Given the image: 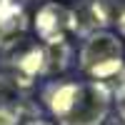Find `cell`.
Instances as JSON below:
<instances>
[{
	"label": "cell",
	"instance_id": "6da1fadb",
	"mask_svg": "<svg viewBox=\"0 0 125 125\" xmlns=\"http://www.w3.org/2000/svg\"><path fill=\"white\" fill-rule=\"evenodd\" d=\"M43 103L55 125H103L113 110V90L95 80H50Z\"/></svg>",
	"mask_w": 125,
	"mask_h": 125
},
{
	"label": "cell",
	"instance_id": "7a4b0ae2",
	"mask_svg": "<svg viewBox=\"0 0 125 125\" xmlns=\"http://www.w3.org/2000/svg\"><path fill=\"white\" fill-rule=\"evenodd\" d=\"M78 68L90 80L110 88L113 80L125 83V48L123 40L110 30H98L83 38L78 48Z\"/></svg>",
	"mask_w": 125,
	"mask_h": 125
},
{
	"label": "cell",
	"instance_id": "3957f363",
	"mask_svg": "<svg viewBox=\"0 0 125 125\" xmlns=\"http://www.w3.org/2000/svg\"><path fill=\"white\" fill-rule=\"evenodd\" d=\"M33 25L45 45L68 43V35H73V10L62 3H45L35 13Z\"/></svg>",
	"mask_w": 125,
	"mask_h": 125
},
{
	"label": "cell",
	"instance_id": "277c9868",
	"mask_svg": "<svg viewBox=\"0 0 125 125\" xmlns=\"http://www.w3.org/2000/svg\"><path fill=\"white\" fill-rule=\"evenodd\" d=\"M73 10V33L88 38L98 30H108L113 15L105 5V0H80Z\"/></svg>",
	"mask_w": 125,
	"mask_h": 125
},
{
	"label": "cell",
	"instance_id": "5b68a950",
	"mask_svg": "<svg viewBox=\"0 0 125 125\" xmlns=\"http://www.w3.org/2000/svg\"><path fill=\"white\" fill-rule=\"evenodd\" d=\"M28 30L23 0H0V53L18 43Z\"/></svg>",
	"mask_w": 125,
	"mask_h": 125
},
{
	"label": "cell",
	"instance_id": "8992f818",
	"mask_svg": "<svg viewBox=\"0 0 125 125\" xmlns=\"http://www.w3.org/2000/svg\"><path fill=\"white\" fill-rule=\"evenodd\" d=\"M20 115H23V100L0 103V125H20Z\"/></svg>",
	"mask_w": 125,
	"mask_h": 125
},
{
	"label": "cell",
	"instance_id": "52a82bcc",
	"mask_svg": "<svg viewBox=\"0 0 125 125\" xmlns=\"http://www.w3.org/2000/svg\"><path fill=\"white\" fill-rule=\"evenodd\" d=\"M113 103H115V110H118V120L125 125V83L113 88Z\"/></svg>",
	"mask_w": 125,
	"mask_h": 125
},
{
	"label": "cell",
	"instance_id": "ba28073f",
	"mask_svg": "<svg viewBox=\"0 0 125 125\" xmlns=\"http://www.w3.org/2000/svg\"><path fill=\"white\" fill-rule=\"evenodd\" d=\"M115 23H118V30H120V35L125 38V8L118 13V18H115Z\"/></svg>",
	"mask_w": 125,
	"mask_h": 125
},
{
	"label": "cell",
	"instance_id": "9c48e42d",
	"mask_svg": "<svg viewBox=\"0 0 125 125\" xmlns=\"http://www.w3.org/2000/svg\"><path fill=\"white\" fill-rule=\"evenodd\" d=\"M20 125H55V123H50V120H43V118H30L28 123H20Z\"/></svg>",
	"mask_w": 125,
	"mask_h": 125
}]
</instances>
